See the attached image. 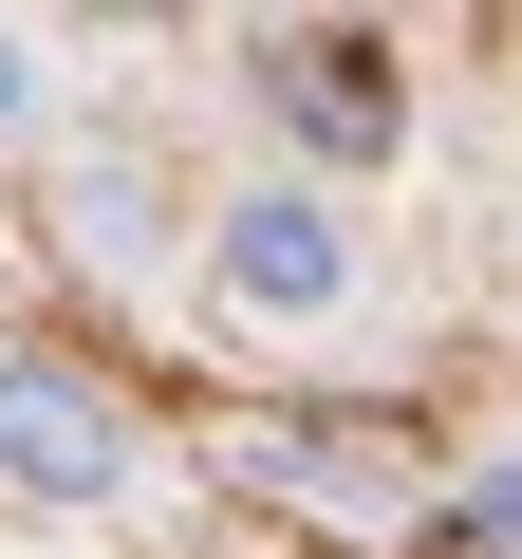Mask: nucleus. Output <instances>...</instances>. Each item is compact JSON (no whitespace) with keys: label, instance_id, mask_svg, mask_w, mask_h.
Here are the masks:
<instances>
[{"label":"nucleus","instance_id":"nucleus-6","mask_svg":"<svg viewBox=\"0 0 522 559\" xmlns=\"http://www.w3.org/2000/svg\"><path fill=\"white\" fill-rule=\"evenodd\" d=\"M0 131H38V38L0 20Z\"/></svg>","mask_w":522,"mask_h":559},{"label":"nucleus","instance_id":"nucleus-2","mask_svg":"<svg viewBox=\"0 0 522 559\" xmlns=\"http://www.w3.org/2000/svg\"><path fill=\"white\" fill-rule=\"evenodd\" d=\"M242 94L281 112L299 187H355V168L411 150V75H392V38H355V20H261V38H242Z\"/></svg>","mask_w":522,"mask_h":559},{"label":"nucleus","instance_id":"nucleus-4","mask_svg":"<svg viewBox=\"0 0 522 559\" xmlns=\"http://www.w3.org/2000/svg\"><path fill=\"white\" fill-rule=\"evenodd\" d=\"M168 224H187L168 150H131V131H75V150H57V261H75V280H150Z\"/></svg>","mask_w":522,"mask_h":559},{"label":"nucleus","instance_id":"nucleus-5","mask_svg":"<svg viewBox=\"0 0 522 559\" xmlns=\"http://www.w3.org/2000/svg\"><path fill=\"white\" fill-rule=\"evenodd\" d=\"M466 559H522V466H503V485L466 503Z\"/></svg>","mask_w":522,"mask_h":559},{"label":"nucleus","instance_id":"nucleus-1","mask_svg":"<svg viewBox=\"0 0 522 559\" xmlns=\"http://www.w3.org/2000/svg\"><path fill=\"white\" fill-rule=\"evenodd\" d=\"M205 299H224V336H336L373 299V242H355L336 187H224L205 205Z\"/></svg>","mask_w":522,"mask_h":559},{"label":"nucleus","instance_id":"nucleus-3","mask_svg":"<svg viewBox=\"0 0 522 559\" xmlns=\"http://www.w3.org/2000/svg\"><path fill=\"white\" fill-rule=\"evenodd\" d=\"M0 485L20 503H112L131 485V392L57 336H0Z\"/></svg>","mask_w":522,"mask_h":559}]
</instances>
